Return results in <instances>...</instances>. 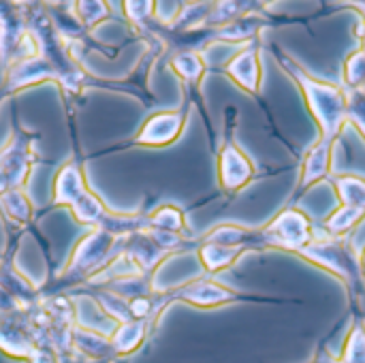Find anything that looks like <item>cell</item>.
I'll use <instances>...</instances> for the list:
<instances>
[{"mask_svg": "<svg viewBox=\"0 0 365 363\" xmlns=\"http://www.w3.org/2000/svg\"><path fill=\"white\" fill-rule=\"evenodd\" d=\"M51 208H68L73 218L90 229L107 231L118 237H128L148 229V216H120L107 210V205L90 190L81 163L66 160L53 175Z\"/></svg>", "mask_w": 365, "mask_h": 363, "instance_id": "6da1fadb", "label": "cell"}, {"mask_svg": "<svg viewBox=\"0 0 365 363\" xmlns=\"http://www.w3.org/2000/svg\"><path fill=\"white\" fill-rule=\"evenodd\" d=\"M280 64H284V68L291 73V77L299 86L304 101L321 128L319 139L336 141L342 128L346 126V92L336 83L308 75L291 58H280Z\"/></svg>", "mask_w": 365, "mask_h": 363, "instance_id": "7a4b0ae2", "label": "cell"}, {"mask_svg": "<svg viewBox=\"0 0 365 363\" xmlns=\"http://www.w3.org/2000/svg\"><path fill=\"white\" fill-rule=\"evenodd\" d=\"M124 244L126 237L90 229V233L75 246L66 267L60 274V282H86L88 278L98 274L107 263H111L120 252H124Z\"/></svg>", "mask_w": 365, "mask_h": 363, "instance_id": "3957f363", "label": "cell"}, {"mask_svg": "<svg viewBox=\"0 0 365 363\" xmlns=\"http://www.w3.org/2000/svg\"><path fill=\"white\" fill-rule=\"evenodd\" d=\"M312 242V220L295 208L282 210L269 225L257 231V248L299 252Z\"/></svg>", "mask_w": 365, "mask_h": 363, "instance_id": "277c9868", "label": "cell"}, {"mask_svg": "<svg viewBox=\"0 0 365 363\" xmlns=\"http://www.w3.org/2000/svg\"><path fill=\"white\" fill-rule=\"evenodd\" d=\"M244 300H250V297L240 291H233L212 278H199V280L182 285L173 291H167L160 300H154V306H156V315H160L171 302H184L195 308L210 310V308H220V306L244 302Z\"/></svg>", "mask_w": 365, "mask_h": 363, "instance_id": "5b68a950", "label": "cell"}, {"mask_svg": "<svg viewBox=\"0 0 365 363\" xmlns=\"http://www.w3.org/2000/svg\"><path fill=\"white\" fill-rule=\"evenodd\" d=\"M188 107L175 111H158L152 113L139 128V133L122 143V148H167L175 143L186 126Z\"/></svg>", "mask_w": 365, "mask_h": 363, "instance_id": "8992f818", "label": "cell"}, {"mask_svg": "<svg viewBox=\"0 0 365 363\" xmlns=\"http://www.w3.org/2000/svg\"><path fill=\"white\" fill-rule=\"evenodd\" d=\"M257 175L255 163L248 154L235 143L233 135L218 150V184L222 193L237 195L244 186H248Z\"/></svg>", "mask_w": 365, "mask_h": 363, "instance_id": "52a82bcc", "label": "cell"}, {"mask_svg": "<svg viewBox=\"0 0 365 363\" xmlns=\"http://www.w3.org/2000/svg\"><path fill=\"white\" fill-rule=\"evenodd\" d=\"M297 255L312 261V263H317L319 267L327 270L338 280H342L346 287L355 285V270H353L351 257L342 248L340 237H331V240H325V242H310Z\"/></svg>", "mask_w": 365, "mask_h": 363, "instance_id": "ba28073f", "label": "cell"}, {"mask_svg": "<svg viewBox=\"0 0 365 363\" xmlns=\"http://www.w3.org/2000/svg\"><path fill=\"white\" fill-rule=\"evenodd\" d=\"M222 71L248 94H259L261 88V62L257 47H244L233 58H229Z\"/></svg>", "mask_w": 365, "mask_h": 363, "instance_id": "9c48e42d", "label": "cell"}, {"mask_svg": "<svg viewBox=\"0 0 365 363\" xmlns=\"http://www.w3.org/2000/svg\"><path fill=\"white\" fill-rule=\"evenodd\" d=\"M334 143H336V141L319 139L317 145L308 152V156L304 158L302 178H299V186H297L299 190H306L308 186H312V184L319 182V180H323V178L329 173Z\"/></svg>", "mask_w": 365, "mask_h": 363, "instance_id": "30bf717a", "label": "cell"}, {"mask_svg": "<svg viewBox=\"0 0 365 363\" xmlns=\"http://www.w3.org/2000/svg\"><path fill=\"white\" fill-rule=\"evenodd\" d=\"M150 321H128V323H120L115 327V332L109 336V344L115 357H126L130 353H135L137 349H141V344L145 342V338L150 336Z\"/></svg>", "mask_w": 365, "mask_h": 363, "instance_id": "8fae6325", "label": "cell"}, {"mask_svg": "<svg viewBox=\"0 0 365 363\" xmlns=\"http://www.w3.org/2000/svg\"><path fill=\"white\" fill-rule=\"evenodd\" d=\"M248 246H216V244H197V255L207 274H220L235 265L242 255H246Z\"/></svg>", "mask_w": 365, "mask_h": 363, "instance_id": "7c38bea8", "label": "cell"}, {"mask_svg": "<svg viewBox=\"0 0 365 363\" xmlns=\"http://www.w3.org/2000/svg\"><path fill=\"white\" fill-rule=\"evenodd\" d=\"M197 244H216V246H248L250 250H259L257 248V231L233 225V223H225V225H216L212 227L207 233H203Z\"/></svg>", "mask_w": 365, "mask_h": 363, "instance_id": "4fadbf2b", "label": "cell"}, {"mask_svg": "<svg viewBox=\"0 0 365 363\" xmlns=\"http://www.w3.org/2000/svg\"><path fill=\"white\" fill-rule=\"evenodd\" d=\"M169 68L186 83L188 90H197L201 86V79L207 71V64L203 60V56L199 51L192 49H184L171 56L169 60Z\"/></svg>", "mask_w": 365, "mask_h": 363, "instance_id": "5bb4252c", "label": "cell"}, {"mask_svg": "<svg viewBox=\"0 0 365 363\" xmlns=\"http://www.w3.org/2000/svg\"><path fill=\"white\" fill-rule=\"evenodd\" d=\"M145 216H148V229L173 233V235H186V216L178 205L165 203Z\"/></svg>", "mask_w": 365, "mask_h": 363, "instance_id": "9a60e30c", "label": "cell"}, {"mask_svg": "<svg viewBox=\"0 0 365 363\" xmlns=\"http://www.w3.org/2000/svg\"><path fill=\"white\" fill-rule=\"evenodd\" d=\"M0 210L9 220H13L15 227H24L34 218V208L24 195V188H11L0 195Z\"/></svg>", "mask_w": 365, "mask_h": 363, "instance_id": "2e32d148", "label": "cell"}, {"mask_svg": "<svg viewBox=\"0 0 365 363\" xmlns=\"http://www.w3.org/2000/svg\"><path fill=\"white\" fill-rule=\"evenodd\" d=\"M342 205L365 212V180L357 175H334L331 178Z\"/></svg>", "mask_w": 365, "mask_h": 363, "instance_id": "e0dca14e", "label": "cell"}, {"mask_svg": "<svg viewBox=\"0 0 365 363\" xmlns=\"http://www.w3.org/2000/svg\"><path fill=\"white\" fill-rule=\"evenodd\" d=\"M261 28V21L244 15V17H237L225 26H220L218 30H214V39L218 41H229V43H248Z\"/></svg>", "mask_w": 365, "mask_h": 363, "instance_id": "ac0fdd59", "label": "cell"}, {"mask_svg": "<svg viewBox=\"0 0 365 363\" xmlns=\"http://www.w3.org/2000/svg\"><path fill=\"white\" fill-rule=\"evenodd\" d=\"M361 220H365L364 210H355V208L342 205L340 210H336V212L325 220V231H327L331 237H342V235H346L351 229H355Z\"/></svg>", "mask_w": 365, "mask_h": 363, "instance_id": "d6986e66", "label": "cell"}, {"mask_svg": "<svg viewBox=\"0 0 365 363\" xmlns=\"http://www.w3.org/2000/svg\"><path fill=\"white\" fill-rule=\"evenodd\" d=\"M344 81L349 90H364L365 86V36L361 47L346 58L344 64Z\"/></svg>", "mask_w": 365, "mask_h": 363, "instance_id": "ffe728a7", "label": "cell"}, {"mask_svg": "<svg viewBox=\"0 0 365 363\" xmlns=\"http://www.w3.org/2000/svg\"><path fill=\"white\" fill-rule=\"evenodd\" d=\"M73 6H77L73 11L79 19V26H83V28H94L98 21H103L111 15V9L107 2H75Z\"/></svg>", "mask_w": 365, "mask_h": 363, "instance_id": "44dd1931", "label": "cell"}, {"mask_svg": "<svg viewBox=\"0 0 365 363\" xmlns=\"http://www.w3.org/2000/svg\"><path fill=\"white\" fill-rule=\"evenodd\" d=\"M349 122L365 139V90H346V124Z\"/></svg>", "mask_w": 365, "mask_h": 363, "instance_id": "7402d4cb", "label": "cell"}, {"mask_svg": "<svg viewBox=\"0 0 365 363\" xmlns=\"http://www.w3.org/2000/svg\"><path fill=\"white\" fill-rule=\"evenodd\" d=\"M122 11L126 15V19L133 24V26H145V21L150 17H154V2H122Z\"/></svg>", "mask_w": 365, "mask_h": 363, "instance_id": "603a6c76", "label": "cell"}, {"mask_svg": "<svg viewBox=\"0 0 365 363\" xmlns=\"http://www.w3.org/2000/svg\"><path fill=\"white\" fill-rule=\"evenodd\" d=\"M346 363H365V329L361 325H357L349 338V347H346Z\"/></svg>", "mask_w": 365, "mask_h": 363, "instance_id": "cb8c5ba5", "label": "cell"}, {"mask_svg": "<svg viewBox=\"0 0 365 363\" xmlns=\"http://www.w3.org/2000/svg\"><path fill=\"white\" fill-rule=\"evenodd\" d=\"M6 190H11V180H9V173L4 171V167H0V195H4Z\"/></svg>", "mask_w": 365, "mask_h": 363, "instance_id": "d4e9b609", "label": "cell"}, {"mask_svg": "<svg viewBox=\"0 0 365 363\" xmlns=\"http://www.w3.org/2000/svg\"><path fill=\"white\" fill-rule=\"evenodd\" d=\"M359 272H361V276L365 278V244L364 248H361V255H359Z\"/></svg>", "mask_w": 365, "mask_h": 363, "instance_id": "484cf974", "label": "cell"}]
</instances>
